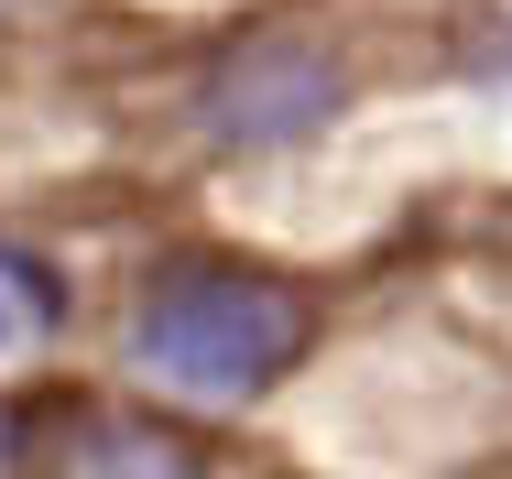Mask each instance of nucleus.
<instances>
[{
    "mask_svg": "<svg viewBox=\"0 0 512 479\" xmlns=\"http://www.w3.org/2000/svg\"><path fill=\"white\" fill-rule=\"evenodd\" d=\"M0 458H11V436H0Z\"/></svg>",
    "mask_w": 512,
    "mask_h": 479,
    "instance_id": "obj_5",
    "label": "nucleus"
},
{
    "mask_svg": "<svg viewBox=\"0 0 512 479\" xmlns=\"http://www.w3.org/2000/svg\"><path fill=\"white\" fill-rule=\"evenodd\" d=\"M131 349L153 382L197 392V403H240L306 349V294L273 284V273H240V262H186L142 294Z\"/></svg>",
    "mask_w": 512,
    "mask_h": 479,
    "instance_id": "obj_1",
    "label": "nucleus"
},
{
    "mask_svg": "<svg viewBox=\"0 0 512 479\" xmlns=\"http://www.w3.org/2000/svg\"><path fill=\"white\" fill-rule=\"evenodd\" d=\"M55 305H66V294H55V273H44V262L0 251V349H22L33 327H55Z\"/></svg>",
    "mask_w": 512,
    "mask_h": 479,
    "instance_id": "obj_4",
    "label": "nucleus"
},
{
    "mask_svg": "<svg viewBox=\"0 0 512 479\" xmlns=\"http://www.w3.org/2000/svg\"><path fill=\"white\" fill-rule=\"evenodd\" d=\"M66 479H197V458L164 436V425H131V414H99L66 436Z\"/></svg>",
    "mask_w": 512,
    "mask_h": 479,
    "instance_id": "obj_3",
    "label": "nucleus"
},
{
    "mask_svg": "<svg viewBox=\"0 0 512 479\" xmlns=\"http://www.w3.org/2000/svg\"><path fill=\"white\" fill-rule=\"evenodd\" d=\"M338 98H349V77L316 44H251V55H229L207 77V131L229 153H284V142L338 120Z\"/></svg>",
    "mask_w": 512,
    "mask_h": 479,
    "instance_id": "obj_2",
    "label": "nucleus"
}]
</instances>
